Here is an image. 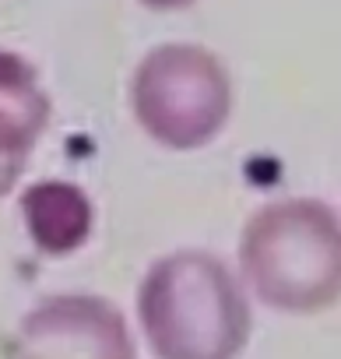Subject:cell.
Instances as JSON below:
<instances>
[{
  "instance_id": "5",
  "label": "cell",
  "mask_w": 341,
  "mask_h": 359,
  "mask_svg": "<svg viewBox=\"0 0 341 359\" xmlns=\"http://www.w3.org/2000/svg\"><path fill=\"white\" fill-rule=\"evenodd\" d=\"M46 123L50 95L43 92L36 67L15 50H0V198L18 184Z\"/></svg>"
},
{
  "instance_id": "4",
  "label": "cell",
  "mask_w": 341,
  "mask_h": 359,
  "mask_svg": "<svg viewBox=\"0 0 341 359\" xmlns=\"http://www.w3.org/2000/svg\"><path fill=\"white\" fill-rule=\"evenodd\" d=\"M15 359H137L123 310L99 292H57L18 324Z\"/></svg>"
},
{
  "instance_id": "1",
  "label": "cell",
  "mask_w": 341,
  "mask_h": 359,
  "mask_svg": "<svg viewBox=\"0 0 341 359\" xmlns=\"http://www.w3.org/2000/svg\"><path fill=\"white\" fill-rule=\"evenodd\" d=\"M137 324L155 359H239L253 310L243 278L222 257L183 247L141 275Z\"/></svg>"
},
{
  "instance_id": "2",
  "label": "cell",
  "mask_w": 341,
  "mask_h": 359,
  "mask_svg": "<svg viewBox=\"0 0 341 359\" xmlns=\"http://www.w3.org/2000/svg\"><path fill=\"white\" fill-rule=\"evenodd\" d=\"M236 257L243 285L278 313H320L341 299V215L320 198L260 205Z\"/></svg>"
},
{
  "instance_id": "7",
  "label": "cell",
  "mask_w": 341,
  "mask_h": 359,
  "mask_svg": "<svg viewBox=\"0 0 341 359\" xmlns=\"http://www.w3.org/2000/svg\"><path fill=\"white\" fill-rule=\"evenodd\" d=\"M144 8H155V11H176V8H190L194 0H141Z\"/></svg>"
},
{
  "instance_id": "6",
  "label": "cell",
  "mask_w": 341,
  "mask_h": 359,
  "mask_svg": "<svg viewBox=\"0 0 341 359\" xmlns=\"http://www.w3.org/2000/svg\"><path fill=\"white\" fill-rule=\"evenodd\" d=\"M18 208L32 243L50 257H64L85 247L95 226V208L88 191L64 176L32 180L18 198Z\"/></svg>"
},
{
  "instance_id": "3",
  "label": "cell",
  "mask_w": 341,
  "mask_h": 359,
  "mask_svg": "<svg viewBox=\"0 0 341 359\" xmlns=\"http://www.w3.org/2000/svg\"><path fill=\"white\" fill-rule=\"evenodd\" d=\"M141 130L176 151L208 144L232 113V78L222 57L201 43H158L151 46L127 88Z\"/></svg>"
}]
</instances>
